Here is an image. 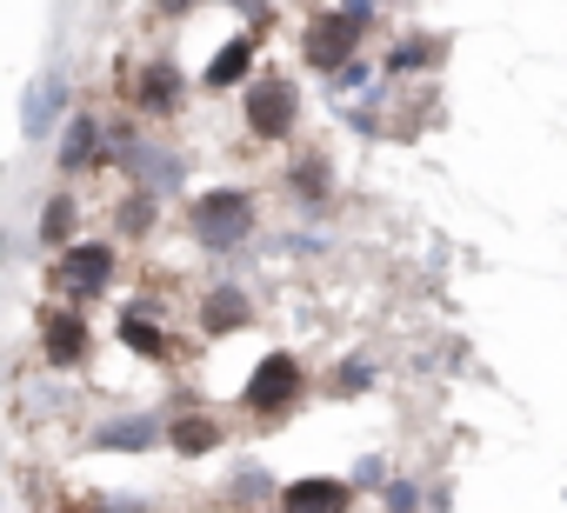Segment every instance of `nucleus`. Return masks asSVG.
<instances>
[{
  "instance_id": "f257e3e1",
  "label": "nucleus",
  "mask_w": 567,
  "mask_h": 513,
  "mask_svg": "<svg viewBox=\"0 0 567 513\" xmlns=\"http://www.w3.org/2000/svg\"><path fill=\"white\" fill-rule=\"evenodd\" d=\"M187 233H194L207 253H240V247L260 233V200H254L247 187H234V180L200 187V193L187 200Z\"/></svg>"
},
{
  "instance_id": "f03ea898",
  "label": "nucleus",
  "mask_w": 567,
  "mask_h": 513,
  "mask_svg": "<svg viewBox=\"0 0 567 513\" xmlns=\"http://www.w3.org/2000/svg\"><path fill=\"white\" fill-rule=\"evenodd\" d=\"M114 274H121V247L114 240H74L68 253H54V261H48V287L61 294V307H81V314L94 301H107Z\"/></svg>"
},
{
  "instance_id": "7ed1b4c3",
  "label": "nucleus",
  "mask_w": 567,
  "mask_h": 513,
  "mask_svg": "<svg viewBox=\"0 0 567 513\" xmlns=\"http://www.w3.org/2000/svg\"><path fill=\"white\" fill-rule=\"evenodd\" d=\"M301 400H308V367H301V354H288V347H274V354L247 374V387H240V413H247V420H288Z\"/></svg>"
},
{
  "instance_id": "20e7f679",
  "label": "nucleus",
  "mask_w": 567,
  "mask_h": 513,
  "mask_svg": "<svg viewBox=\"0 0 567 513\" xmlns=\"http://www.w3.org/2000/svg\"><path fill=\"white\" fill-rule=\"evenodd\" d=\"M240 127L260 140V147H280V140H295V127H301V81H288V74H254V87L240 94Z\"/></svg>"
},
{
  "instance_id": "39448f33",
  "label": "nucleus",
  "mask_w": 567,
  "mask_h": 513,
  "mask_svg": "<svg viewBox=\"0 0 567 513\" xmlns=\"http://www.w3.org/2000/svg\"><path fill=\"white\" fill-rule=\"evenodd\" d=\"M368 28H374V21H361V14H348V8H328V14H315V21L301 28V61H308L315 74H341V67L361 61Z\"/></svg>"
},
{
  "instance_id": "423d86ee",
  "label": "nucleus",
  "mask_w": 567,
  "mask_h": 513,
  "mask_svg": "<svg viewBox=\"0 0 567 513\" xmlns=\"http://www.w3.org/2000/svg\"><path fill=\"white\" fill-rule=\"evenodd\" d=\"M114 160L134 174V187H147V193H161V200L187 187V160H181L174 147H161L154 134H121V140H114Z\"/></svg>"
},
{
  "instance_id": "0eeeda50",
  "label": "nucleus",
  "mask_w": 567,
  "mask_h": 513,
  "mask_svg": "<svg viewBox=\"0 0 567 513\" xmlns=\"http://www.w3.org/2000/svg\"><path fill=\"white\" fill-rule=\"evenodd\" d=\"M87 354H94V321L81 314V307H48L41 314V367H54V374H74V367H87Z\"/></svg>"
},
{
  "instance_id": "6e6552de",
  "label": "nucleus",
  "mask_w": 567,
  "mask_h": 513,
  "mask_svg": "<svg viewBox=\"0 0 567 513\" xmlns=\"http://www.w3.org/2000/svg\"><path fill=\"white\" fill-rule=\"evenodd\" d=\"M114 341H121L134 360H147V367H167V360H174V334H167V321H161V301H127L121 321H114Z\"/></svg>"
},
{
  "instance_id": "1a4fd4ad",
  "label": "nucleus",
  "mask_w": 567,
  "mask_h": 513,
  "mask_svg": "<svg viewBox=\"0 0 567 513\" xmlns=\"http://www.w3.org/2000/svg\"><path fill=\"white\" fill-rule=\"evenodd\" d=\"M354 500H361V486L354 480H341V473H301V480H288L280 486V513H354Z\"/></svg>"
},
{
  "instance_id": "9d476101",
  "label": "nucleus",
  "mask_w": 567,
  "mask_h": 513,
  "mask_svg": "<svg viewBox=\"0 0 567 513\" xmlns=\"http://www.w3.org/2000/svg\"><path fill=\"white\" fill-rule=\"evenodd\" d=\"M181 101H187V74H181L167 54L141 61V74H134V107H141L147 121H167V114H181Z\"/></svg>"
},
{
  "instance_id": "9b49d317",
  "label": "nucleus",
  "mask_w": 567,
  "mask_h": 513,
  "mask_svg": "<svg viewBox=\"0 0 567 513\" xmlns=\"http://www.w3.org/2000/svg\"><path fill=\"white\" fill-rule=\"evenodd\" d=\"M260 61V34H234V41H220L214 54H207V67H200V87L207 94H227V87H254V67Z\"/></svg>"
},
{
  "instance_id": "f8f14e48",
  "label": "nucleus",
  "mask_w": 567,
  "mask_h": 513,
  "mask_svg": "<svg viewBox=\"0 0 567 513\" xmlns=\"http://www.w3.org/2000/svg\"><path fill=\"white\" fill-rule=\"evenodd\" d=\"M107 134H101V121L94 114H68V127H61V140H54V167L74 180V174H87V167H107Z\"/></svg>"
},
{
  "instance_id": "ddd939ff",
  "label": "nucleus",
  "mask_w": 567,
  "mask_h": 513,
  "mask_svg": "<svg viewBox=\"0 0 567 513\" xmlns=\"http://www.w3.org/2000/svg\"><path fill=\"white\" fill-rule=\"evenodd\" d=\"M247 327H254V301L234 281H220V287L200 294V334L207 341H227V334H247Z\"/></svg>"
},
{
  "instance_id": "4468645a",
  "label": "nucleus",
  "mask_w": 567,
  "mask_h": 513,
  "mask_svg": "<svg viewBox=\"0 0 567 513\" xmlns=\"http://www.w3.org/2000/svg\"><path fill=\"white\" fill-rule=\"evenodd\" d=\"M34 240L48 247V261H54V253H68L74 240H87V233H81V200H74L68 187H54V193L41 200V220H34Z\"/></svg>"
},
{
  "instance_id": "2eb2a0df",
  "label": "nucleus",
  "mask_w": 567,
  "mask_h": 513,
  "mask_svg": "<svg viewBox=\"0 0 567 513\" xmlns=\"http://www.w3.org/2000/svg\"><path fill=\"white\" fill-rule=\"evenodd\" d=\"M161 440H167V420H161V413H114V420H101V433H94L101 453H147V447H161Z\"/></svg>"
},
{
  "instance_id": "dca6fc26",
  "label": "nucleus",
  "mask_w": 567,
  "mask_h": 513,
  "mask_svg": "<svg viewBox=\"0 0 567 513\" xmlns=\"http://www.w3.org/2000/svg\"><path fill=\"white\" fill-rule=\"evenodd\" d=\"M220 440H227V427L214 413H167V453L207 460V453H220Z\"/></svg>"
},
{
  "instance_id": "f3484780",
  "label": "nucleus",
  "mask_w": 567,
  "mask_h": 513,
  "mask_svg": "<svg viewBox=\"0 0 567 513\" xmlns=\"http://www.w3.org/2000/svg\"><path fill=\"white\" fill-rule=\"evenodd\" d=\"M61 114H68V74H41V81L28 87V114H21V134H28V140H48Z\"/></svg>"
},
{
  "instance_id": "a211bd4d",
  "label": "nucleus",
  "mask_w": 567,
  "mask_h": 513,
  "mask_svg": "<svg viewBox=\"0 0 567 513\" xmlns=\"http://www.w3.org/2000/svg\"><path fill=\"white\" fill-rule=\"evenodd\" d=\"M447 61V41H434V34H401L388 54H381V74L388 81H408V74H427V67H441Z\"/></svg>"
},
{
  "instance_id": "6ab92c4d",
  "label": "nucleus",
  "mask_w": 567,
  "mask_h": 513,
  "mask_svg": "<svg viewBox=\"0 0 567 513\" xmlns=\"http://www.w3.org/2000/svg\"><path fill=\"white\" fill-rule=\"evenodd\" d=\"M288 187H295L301 207H328V193H334V160H328L321 147H308V154L288 167Z\"/></svg>"
},
{
  "instance_id": "aec40b11",
  "label": "nucleus",
  "mask_w": 567,
  "mask_h": 513,
  "mask_svg": "<svg viewBox=\"0 0 567 513\" xmlns=\"http://www.w3.org/2000/svg\"><path fill=\"white\" fill-rule=\"evenodd\" d=\"M154 220H161V193H147V187H127V193H121V207H114V227H107V240H141Z\"/></svg>"
},
{
  "instance_id": "412c9836",
  "label": "nucleus",
  "mask_w": 567,
  "mask_h": 513,
  "mask_svg": "<svg viewBox=\"0 0 567 513\" xmlns=\"http://www.w3.org/2000/svg\"><path fill=\"white\" fill-rule=\"evenodd\" d=\"M267 500H280V486H274V473H267L260 460H247V467H234V480H227V506H247V513H260Z\"/></svg>"
},
{
  "instance_id": "4be33fe9",
  "label": "nucleus",
  "mask_w": 567,
  "mask_h": 513,
  "mask_svg": "<svg viewBox=\"0 0 567 513\" xmlns=\"http://www.w3.org/2000/svg\"><path fill=\"white\" fill-rule=\"evenodd\" d=\"M328 387H334V400H354V394H368V387H374V360H368V354H348V360L334 367V380H328Z\"/></svg>"
},
{
  "instance_id": "5701e85b",
  "label": "nucleus",
  "mask_w": 567,
  "mask_h": 513,
  "mask_svg": "<svg viewBox=\"0 0 567 513\" xmlns=\"http://www.w3.org/2000/svg\"><path fill=\"white\" fill-rule=\"evenodd\" d=\"M381 506L388 513H434V506H421V480H388L381 486Z\"/></svg>"
},
{
  "instance_id": "b1692460",
  "label": "nucleus",
  "mask_w": 567,
  "mask_h": 513,
  "mask_svg": "<svg viewBox=\"0 0 567 513\" xmlns=\"http://www.w3.org/2000/svg\"><path fill=\"white\" fill-rule=\"evenodd\" d=\"M354 486H388V460L381 453H361L354 460Z\"/></svg>"
},
{
  "instance_id": "393cba45",
  "label": "nucleus",
  "mask_w": 567,
  "mask_h": 513,
  "mask_svg": "<svg viewBox=\"0 0 567 513\" xmlns=\"http://www.w3.org/2000/svg\"><path fill=\"white\" fill-rule=\"evenodd\" d=\"M194 8H200V0H154V14H161V21H187Z\"/></svg>"
},
{
  "instance_id": "a878e982",
  "label": "nucleus",
  "mask_w": 567,
  "mask_h": 513,
  "mask_svg": "<svg viewBox=\"0 0 567 513\" xmlns=\"http://www.w3.org/2000/svg\"><path fill=\"white\" fill-rule=\"evenodd\" d=\"M94 506H101V513H141V500H134V493H101Z\"/></svg>"
},
{
  "instance_id": "bb28decb",
  "label": "nucleus",
  "mask_w": 567,
  "mask_h": 513,
  "mask_svg": "<svg viewBox=\"0 0 567 513\" xmlns=\"http://www.w3.org/2000/svg\"><path fill=\"white\" fill-rule=\"evenodd\" d=\"M260 513H280V506H260Z\"/></svg>"
}]
</instances>
